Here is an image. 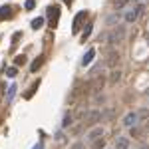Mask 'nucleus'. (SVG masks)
Wrapping results in <instances>:
<instances>
[{
    "label": "nucleus",
    "instance_id": "f257e3e1",
    "mask_svg": "<svg viewBox=\"0 0 149 149\" xmlns=\"http://www.w3.org/2000/svg\"><path fill=\"white\" fill-rule=\"evenodd\" d=\"M123 38H125V28L119 26V24L115 26L109 34H105V40H107L109 44H119V42H123Z\"/></svg>",
    "mask_w": 149,
    "mask_h": 149
},
{
    "label": "nucleus",
    "instance_id": "f03ea898",
    "mask_svg": "<svg viewBox=\"0 0 149 149\" xmlns=\"http://www.w3.org/2000/svg\"><path fill=\"white\" fill-rule=\"evenodd\" d=\"M141 14H143V4H135V6H129L125 10L123 18H125V22H135Z\"/></svg>",
    "mask_w": 149,
    "mask_h": 149
},
{
    "label": "nucleus",
    "instance_id": "7ed1b4c3",
    "mask_svg": "<svg viewBox=\"0 0 149 149\" xmlns=\"http://www.w3.org/2000/svg\"><path fill=\"white\" fill-rule=\"evenodd\" d=\"M97 121H102V111H97V109L88 111L86 117H84V125H95Z\"/></svg>",
    "mask_w": 149,
    "mask_h": 149
},
{
    "label": "nucleus",
    "instance_id": "20e7f679",
    "mask_svg": "<svg viewBox=\"0 0 149 149\" xmlns=\"http://www.w3.org/2000/svg\"><path fill=\"white\" fill-rule=\"evenodd\" d=\"M58 20H60V8L58 6H48V22L52 28H56Z\"/></svg>",
    "mask_w": 149,
    "mask_h": 149
},
{
    "label": "nucleus",
    "instance_id": "39448f33",
    "mask_svg": "<svg viewBox=\"0 0 149 149\" xmlns=\"http://www.w3.org/2000/svg\"><path fill=\"white\" fill-rule=\"evenodd\" d=\"M86 16H88V12H86V10H81V12L76 14V18H74V26H72V32H74V34L80 32V28H81V24H84V20H86Z\"/></svg>",
    "mask_w": 149,
    "mask_h": 149
},
{
    "label": "nucleus",
    "instance_id": "423d86ee",
    "mask_svg": "<svg viewBox=\"0 0 149 149\" xmlns=\"http://www.w3.org/2000/svg\"><path fill=\"white\" fill-rule=\"evenodd\" d=\"M137 121H139V115L137 111H129V113L123 117V125L127 127V129H131V127H135L137 125Z\"/></svg>",
    "mask_w": 149,
    "mask_h": 149
},
{
    "label": "nucleus",
    "instance_id": "0eeeda50",
    "mask_svg": "<svg viewBox=\"0 0 149 149\" xmlns=\"http://www.w3.org/2000/svg\"><path fill=\"white\" fill-rule=\"evenodd\" d=\"M127 147H129V137L117 135L115 137V149H127Z\"/></svg>",
    "mask_w": 149,
    "mask_h": 149
},
{
    "label": "nucleus",
    "instance_id": "6e6552de",
    "mask_svg": "<svg viewBox=\"0 0 149 149\" xmlns=\"http://www.w3.org/2000/svg\"><path fill=\"white\" fill-rule=\"evenodd\" d=\"M102 135H103V129H102V127H93L92 131H90V133H88V135H86V139H88V141H90V143H92L93 139L102 137Z\"/></svg>",
    "mask_w": 149,
    "mask_h": 149
},
{
    "label": "nucleus",
    "instance_id": "1a4fd4ad",
    "mask_svg": "<svg viewBox=\"0 0 149 149\" xmlns=\"http://www.w3.org/2000/svg\"><path fill=\"white\" fill-rule=\"evenodd\" d=\"M93 56H95V48H90V50H88V54L84 56V60H81V66H84V68H86V66H90V64L93 62Z\"/></svg>",
    "mask_w": 149,
    "mask_h": 149
},
{
    "label": "nucleus",
    "instance_id": "9d476101",
    "mask_svg": "<svg viewBox=\"0 0 149 149\" xmlns=\"http://www.w3.org/2000/svg\"><path fill=\"white\" fill-rule=\"evenodd\" d=\"M117 62H119V54L111 52V54L107 56V60H105V66H107V68H113V66H117Z\"/></svg>",
    "mask_w": 149,
    "mask_h": 149
},
{
    "label": "nucleus",
    "instance_id": "9b49d317",
    "mask_svg": "<svg viewBox=\"0 0 149 149\" xmlns=\"http://www.w3.org/2000/svg\"><path fill=\"white\" fill-rule=\"evenodd\" d=\"M12 8L10 6H0V20H6V18H12Z\"/></svg>",
    "mask_w": 149,
    "mask_h": 149
},
{
    "label": "nucleus",
    "instance_id": "f8f14e48",
    "mask_svg": "<svg viewBox=\"0 0 149 149\" xmlns=\"http://www.w3.org/2000/svg\"><path fill=\"white\" fill-rule=\"evenodd\" d=\"M42 64H44V56H38V58L34 60V62H32V66H30V70H32V74H34V72H38Z\"/></svg>",
    "mask_w": 149,
    "mask_h": 149
},
{
    "label": "nucleus",
    "instance_id": "ddd939ff",
    "mask_svg": "<svg viewBox=\"0 0 149 149\" xmlns=\"http://www.w3.org/2000/svg\"><path fill=\"white\" fill-rule=\"evenodd\" d=\"M93 78H95V80H93V84H92V90L93 92H100V90L103 88V80L100 78V76H93Z\"/></svg>",
    "mask_w": 149,
    "mask_h": 149
},
{
    "label": "nucleus",
    "instance_id": "4468645a",
    "mask_svg": "<svg viewBox=\"0 0 149 149\" xmlns=\"http://www.w3.org/2000/svg\"><path fill=\"white\" fill-rule=\"evenodd\" d=\"M103 147H105V139H103V135L92 141V149H103Z\"/></svg>",
    "mask_w": 149,
    "mask_h": 149
},
{
    "label": "nucleus",
    "instance_id": "2eb2a0df",
    "mask_svg": "<svg viewBox=\"0 0 149 149\" xmlns=\"http://www.w3.org/2000/svg\"><path fill=\"white\" fill-rule=\"evenodd\" d=\"M38 86H40V81H34V84L30 86V90H28V92L24 93V97H26V100H30V97L34 95V92H36V90H38Z\"/></svg>",
    "mask_w": 149,
    "mask_h": 149
},
{
    "label": "nucleus",
    "instance_id": "dca6fc26",
    "mask_svg": "<svg viewBox=\"0 0 149 149\" xmlns=\"http://www.w3.org/2000/svg\"><path fill=\"white\" fill-rule=\"evenodd\" d=\"M119 20H121V16L117 14V10H115V14H111L109 18H107V26H113V24H119Z\"/></svg>",
    "mask_w": 149,
    "mask_h": 149
},
{
    "label": "nucleus",
    "instance_id": "f3484780",
    "mask_svg": "<svg viewBox=\"0 0 149 149\" xmlns=\"http://www.w3.org/2000/svg\"><path fill=\"white\" fill-rule=\"evenodd\" d=\"M129 2H131V0H113V6H115V10H123Z\"/></svg>",
    "mask_w": 149,
    "mask_h": 149
},
{
    "label": "nucleus",
    "instance_id": "a211bd4d",
    "mask_svg": "<svg viewBox=\"0 0 149 149\" xmlns=\"http://www.w3.org/2000/svg\"><path fill=\"white\" fill-rule=\"evenodd\" d=\"M72 123H74V115H72V113H66V115H64V121H62V127L66 129V127H70Z\"/></svg>",
    "mask_w": 149,
    "mask_h": 149
},
{
    "label": "nucleus",
    "instance_id": "6ab92c4d",
    "mask_svg": "<svg viewBox=\"0 0 149 149\" xmlns=\"http://www.w3.org/2000/svg\"><path fill=\"white\" fill-rule=\"evenodd\" d=\"M119 80H121V72H119V70H113L111 76H109V81H111V84H117Z\"/></svg>",
    "mask_w": 149,
    "mask_h": 149
},
{
    "label": "nucleus",
    "instance_id": "aec40b11",
    "mask_svg": "<svg viewBox=\"0 0 149 149\" xmlns=\"http://www.w3.org/2000/svg\"><path fill=\"white\" fill-rule=\"evenodd\" d=\"M42 26H44V18H42V16H40V18H34V20H32V28H34V30H40Z\"/></svg>",
    "mask_w": 149,
    "mask_h": 149
},
{
    "label": "nucleus",
    "instance_id": "412c9836",
    "mask_svg": "<svg viewBox=\"0 0 149 149\" xmlns=\"http://www.w3.org/2000/svg\"><path fill=\"white\" fill-rule=\"evenodd\" d=\"M16 90H18V88H16V84H12L10 88H8V95H6V100H8V102H12V97H14Z\"/></svg>",
    "mask_w": 149,
    "mask_h": 149
},
{
    "label": "nucleus",
    "instance_id": "4be33fe9",
    "mask_svg": "<svg viewBox=\"0 0 149 149\" xmlns=\"http://www.w3.org/2000/svg\"><path fill=\"white\" fill-rule=\"evenodd\" d=\"M24 64H26V56H22V54H20V56L14 58V66H24Z\"/></svg>",
    "mask_w": 149,
    "mask_h": 149
},
{
    "label": "nucleus",
    "instance_id": "5701e85b",
    "mask_svg": "<svg viewBox=\"0 0 149 149\" xmlns=\"http://www.w3.org/2000/svg\"><path fill=\"white\" fill-rule=\"evenodd\" d=\"M34 6H36V0H26V2H24V8H26V10H32Z\"/></svg>",
    "mask_w": 149,
    "mask_h": 149
},
{
    "label": "nucleus",
    "instance_id": "b1692460",
    "mask_svg": "<svg viewBox=\"0 0 149 149\" xmlns=\"http://www.w3.org/2000/svg\"><path fill=\"white\" fill-rule=\"evenodd\" d=\"M90 34H92V24H88V26H86V30H84V34H81V38H84V42H86V38H88Z\"/></svg>",
    "mask_w": 149,
    "mask_h": 149
},
{
    "label": "nucleus",
    "instance_id": "393cba45",
    "mask_svg": "<svg viewBox=\"0 0 149 149\" xmlns=\"http://www.w3.org/2000/svg\"><path fill=\"white\" fill-rule=\"evenodd\" d=\"M137 115H139V119H147L149 117V109H139Z\"/></svg>",
    "mask_w": 149,
    "mask_h": 149
},
{
    "label": "nucleus",
    "instance_id": "a878e982",
    "mask_svg": "<svg viewBox=\"0 0 149 149\" xmlns=\"http://www.w3.org/2000/svg\"><path fill=\"white\" fill-rule=\"evenodd\" d=\"M16 74H18V70H16V68H8V70H6V76H8V78H16Z\"/></svg>",
    "mask_w": 149,
    "mask_h": 149
},
{
    "label": "nucleus",
    "instance_id": "bb28decb",
    "mask_svg": "<svg viewBox=\"0 0 149 149\" xmlns=\"http://www.w3.org/2000/svg\"><path fill=\"white\" fill-rule=\"evenodd\" d=\"M70 149H84V143H74Z\"/></svg>",
    "mask_w": 149,
    "mask_h": 149
},
{
    "label": "nucleus",
    "instance_id": "cd10ccee",
    "mask_svg": "<svg viewBox=\"0 0 149 149\" xmlns=\"http://www.w3.org/2000/svg\"><path fill=\"white\" fill-rule=\"evenodd\" d=\"M34 149H44V143H42V141H40V143H38V145H36Z\"/></svg>",
    "mask_w": 149,
    "mask_h": 149
},
{
    "label": "nucleus",
    "instance_id": "c85d7f7f",
    "mask_svg": "<svg viewBox=\"0 0 149 149\" xmlns=\"http://www.w3.org/2000/svg\"><path fill=\"white\" fill-rule=\"evenodd\" d=\"M64 2H66L68 6H72V2H74V0H64Z\"/></svg>",
    "mask_w": 149,
    "mask_h": 149
},
{
    "label": "nucleus",
    "instance_id": "c756f323",
    "mask_svg": "<svg viewBox=\"0 0 149 149\" xmlns=\"http://www.w3.org/2000/svg\"><path fill=\"white\" fill-rule=\"evenodd\" d=\"M139 149H149V145H145V143H143V145H141Z\"/></svg>",
    "mask_w": 149,
    "mask_h": 149
},
{
    "label": "nucleus",
    "instance_id": "7c9ffc66",
    "mask_svg": "<svg viewBox=\"0 0 149 149\" xmlns=\"http://www.w3.org/2000/svg\"><path fill=\"white\" fill-rule=\"evenodd\" d=\"M145 131H149V119H147V123H145Z\"/></svg>",
    "mask_w": 149,
    "mask_h": 149
},
{
    "label": "nucleus",
    "instance_id": "2f4dec72",
    "mask_svg": "<svg viewBox=\"0 0 149 149\" xmlns=\"http://www.w3.org/2000/svg\"><path fill=\"white\" fill-rule=\"evenodd\" d=\"M133 2H137V4H143V2H145V0H133Z\"/></svg>",
    "mask_w": 149,
    "mask_h": 149
},
{
    "label": "nucleus",
    "instance_id": "473e14b6",
    "mask_svg": "<svg viewBox=\"0 0 149 149\" xmlns=\"http://www.w3.org/2000/svg\"><path fill=\"white\" fill-rule=\"evenodd\" d=\"M0 102H2V92H0Z\"/></svg>",
    "mask_w": 149,
    "mask_h": 149
}]
</instances>
